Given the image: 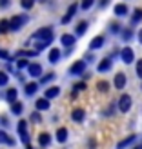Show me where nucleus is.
Wrapping results in <instances>:
<instances>
[{
  "mask_svg": "<svg viewBox=\"0 0 142 149\" xmlns=\"http://www.w3.org/2000/svg\"><path fill=\"white\" fill-rule=\"evenodd\" d=\"M26 149H33V147H31V146H27V147H26Z\"/></svg>",
  "mask_w": 142,
  "mask_h": 149,
  "instance_id": "45",
  "label": "nucleus"
},
{
  "mask_svg": "<svg viewBox=\"0 0 142 149\" xmlns=\"http://www.w3.org/2000/svg\"><path fill=\"white\" fill-rule=\"evenodd\" d=\"M137 74L142 78V60H139V62H137Z\"/></svg>",
  "mask_w": 142,
  "mask_h": 149,
  "instance_id": "38",
  "label": "nucleus"
},
{
  "mask_svg": "<svg viewBox=\"0 0 142 149\" xmlns=\"http://www.w3.org/2000/svg\"><path fill=\"white\" fill-rule=\"evenodd\" d=\"M113 84H115L117 89H124V87H126V74H124V73H117Z\"/></svg>",
  "mask_w": 142,
  "mask_h": 149,
  "instance_id": "10",
  "label": "nucleus"
},
{
  "mask_svg": "<svg viewBox=\"0 0 142 149\" xmlns=\"http://www.w3.org/2000/svg\"><path fill=\"white\" fill-rule=\"evenodd\" d=\"M58 95H60V87H49V89H46V95H44V96H46V98H55V96H58Z\"/></svg>",
  "mask_w": 142,
  "mask_h": 149,
  "instance_id": "20",
  "label": "nucleus"
},
{
  "mask_svg": "<svg viewBox=\"0 0 142 149\" xmlns=\"http://www.w3.org/2000/svg\"><path fill=\"white\" fill-rule=\"evenodd\" d=\"M120 58H122L124 64H131L133 60H135V53H133L131 47H124V49L120 51Z\"/></svg>",
  "mask_w": 142,
  "mask_h": 149,
  "instance_id": "4",
  "label": "nucleus"
},
{
  "mask_svg": "<svg viewBox=\"0 0 142 149\" xmlns=\"http://www.w3.org/2000/svg\"><path fill=\"white\" fill-rule=\"evenodd\" d=\"M35 106H36V111H48L49 109V98H46V96H44V98H38Z\"/></svg>",
  "mask_w": 142,
  "mask_h": 149,
  "instance_id": "11",
  "label": "nucleus"
},
{
  "mask_svg": "<svg viewBox=\"0 0 142 149\" xmlns=\"http://www.w3.org/2000/svg\"><path fill=\"white\" fill-rule=\"evenodd\" d=\"M93 4H95V0H82L80 7H82V9H84V11H87V9H89V7H91Z\"/></svg>",
  "mask_w": 142,
  "mask_h": 149,
  "instance_id": "31",
  "label": "nucleus"
},
{
  "mask_svg": "<svg viewBox=\"0 0 142 149\" xmlns=\"http://www.w3.org/2000/svg\"><path fill=\"white\" fill-rule=\"evenodd\" d=\"M131 107V96L129 95H122L120 100H118V109L122 111V113H128Z\"/></svg>",
  "mask_w": 142,
  "mask_h": 149,
  "instance_id": "3",
  "label": "nucleus"
},
{
  "mask_svg": "<svg viewBox=\"0 0 142 149\" xmlns=\"http://www.w3.org/2000/svg\"><path fill=\"white\" fill-rule=\"evenodd\" d=\"M139 42L142 44V29H140V31H139Z\"/></svg>",
  "mask_w": 142,
  "mask_h": 149,
  "instance_id": "44",
  "label": "nucleus"
},
{
  "mask_svg": "<svg viewBox=\"0 0 142 149\" xmlns=\"http://www.w3.org/2000/svg\"><path fill=\"white\" fill-rule=\"evenodd\" d=\"M108 2H109V0H102V2H100V7H104V6H108Z\"/></svg>",
  "mask_w": 142,
  "mask_h": 149,
  "instance_id": "43",
  "label": "nucleus"
},
{
  "mask_svg": "<svg viewBox=\"0 0 142 149\" xmlns=\"http://www.w3.org/2000/svg\"><path fill=\"white\" fill-rule=\"evenodd\" d=\"M140 149H142V147H140Z\"/></svg>",
  "mask_w": 142,
  "mask_h": 149,
  "instance_id": "48",
  "label": "nucleus"
},
{
  "mask_svg": "<svg viewBox=\"0 0 142 149\" xmlns=\"http://www.w3.org/2000/svg\"><path fill=\"white\" fill-rule=\"evenodd\" d=\"M113 11H115L117 17H126V15L129 13V9H128V6H126V4H117Z\"/></svg>",
  "mask_w": 142,
  "mask_h": 149,
  "instance_id": "13",
  "label": "nucleus"
},
{
  "mask_svg": "<svg viewBox=\"0 0 142 149\" xmlns=\"http://www.w3.org/2000/svg\"><path fill=\"white\" fill-rule=\"evenodd\" d=\"M38 144L42 147H48L51 144V135H49V133H40V135H38Z\"/></svg>",
  "mask_w": 142,
  "mask_h": 149,
  "instance_id": "14",
  "label": "nucleus"
},
{
  "mask_svg": "<svg viewBox=\"0 0 142 149\" xmlns=\"http://www.w3.org/2000/svg\"><path fill=\"white\" fill-rule=\"evenodd\" d=\"M108 89H109V84H108V82H99V91H102V93H106L108 91Z\"/></svg>",
  "mask_w": 142,
  "mask_h": 149,
  "instance_id": "33",
  "label": "nucleus"
},
{
  "mask_svg": "<svg viewBox=\"0 0 142 149\" xmlns=\"http://www.w3.org/2000/svg\"><path fill=\"white\" fill-rule=\"evenodd\" d=\"M48 56H49V62H51V64H57L58 60H60V49H57V47L51 49Z\"/></svg>",
  "mask_w": 142,
  "mask_h": 149,
  "instance_id": "16",
  "label": "nucleus"
},
{
  "mask_svg": "<svg viewBox=\"0 0 142 149\" xmlns=\"http://www.w3.org/2000/svg\"><path fill=\"white\" fill-rule=\"evenodd\" d=\"M57 140H58L60 144H64L66 140H68V129H66V127H60V129H58V131H57Z\"/></svg>",
  "mask_w": 142,
  "mask_h": 149,
  "instance_id": "21",
  "label": "nucleus"
},
{
  "mask_svg": "<svg viewBox=\"0 0 142 149\" xmlns=\"http://www.w3.org/2000/svg\"><path fill=\"white\" fill-rule=\"evenodd\" d=\"M53 78H55V74H53V73H48V74H44V77H42L40 82H42V84H48V82L53 80Z\"/></svg>",
  "mask_w": 142,
  "mask_h": 149,
  "instance_id": "34",
  "label": "nucleus"
},
{
  "mask_svg": "<svg viewBox=\"0 0 142 149\" xmlns=\"http://www.w3.org/2000/svg\"><path fill=\"white\" fill-rule=\"evenodd\" d=\"M109 31L111 33H122V29H120V26H118V24H111L109 26Z\"/></svg>",
  "mask_w": 142,
  "mask_h": 149,
  "instance_id": "35",
  "label": "nucleus"
},
{
  "mask_svg": "<svg viewBox=\"0 0 142 149\" xmlns=\"http://www.w3.org/2000/svg\"><path fill=\"white\" fill-rule=\"evenodd\" d=\"M137 149H140V147H137Z\"/></svg>",
  "mask_w": 142,
  "mask_h": 149,
  "instance_id": "47",
  "label": "nucleus"
},
{
  "mask_svg": "<svg viewBox=\"0 0 142 149\" xmlns=\"http://www.w3.org/2000/svg\"><path fill=\"white\" fill-rule=\"evenodd\" d=\"M17 89L15 87H11V89H7V93H6V100L9 102V104H13V102H17Z\"/></svg>",
  "mask_w": 142,
  "mask_h": 149,
  "instance_id": "19",
  "label": "nucleus"
},
{
  "mask_svg": "<svg viewBox=\"0 0 142 149\" xmlns=\"http://www.w3.org/2000/svg\"><path fill=\"white\" fill-rule=\"evenodd\" d=\"M104 46V36H95V38L89 42V49H99Z\"/></svg>",
  "mask_w": 142,
  "mask_h": 149,
  "instance_id": "15",
  "label": "nucleus"
},
{
  "mask_svg": "<svg viewBox=\"0 0 142 149\" xmlns=\"http://www.w3.org/2000/svg\"><path fill=\"white\" fill-rule=\"evenodd\" d=\"M109 69H111V58H104V60L99 64V68H97L99 73H108Z\"/></svg>",
  "mask_w": 142,
  "mask_h": 149,
  "instance_id": "12",
  "label": "nucleus"
},
{
  "mask_svg": "<svg viewBox=\"0 0 142 149\" xmlns=\"http://www.w3.org/2000/svg\"><path fill=\"white\" fill-rule=\"evenodd\" d=\"M135 138H137L135 135H131V136H128V138H124V140H122L120 144H117V147H118V149H124L126 146H129L131 142H135Z\"/></svg>",
  "mask_w": 142,
  "mask_h": 149,
  "instance_id": "25",
  "label": "nucleus"
},
{
  "mask_svg": "<svg viewBox=\"0 0 142 149\" xmlns=\"http://www.w3.org/2000/svg\"><path fill=\"white\" fill-rule=\"evenodd\" d=\"M7 31H11L9 20H0V33H7Z\"/></svg>",
  "mask_w": 142,
  "mask_h": 149,
  "instance_id": "27",
  "label": "nucleus"
},
{
  "mask_svg": "<svg viewBox=\"0 0 142 149\" xmlns=\"http://www.w3.org/2000/svg\"><path fill=\"white\" fill-rule=\"evenodd\" d=\"M27 122L26 120H20L18 122V135H20V138H22V142L24 144H29V136H27Z\"/></svg>",
  "mask_w": 142,
  "mask_h": 149,
  "instance_id": "5",
  "label": "nucleus"
},
{
  "mask_svg": "<svg viewBox=\"0 0 142 149\" xmlns=\"http://www.w3.org/2000/svg\"><path fill=\"white\" fill-rule=\"evenodd\" d=\"M71 118L75 122H82V120H84V109H75L71 113Z\"/></svg>",
  "mask_w": 142,
  "mask_h": 149,
  "instance_id": "23",
  "label": "nucleus"
},
{
  "mask_svg": "<svg viewBox=\"0 0 142 149\" xmlns=\"http://www.w3.org/2000/svg\"><path fill=\"white\" fill-rule=\"evenodd\" d=\"M17 68H18V69H24V68H29V64H27V60H24V58H22V60L17 62Z\"/></svg>",
  "mask_w": 142,
  "mask_h": 149,
  "instance_id": "36",
  "label": "nucleus"
},
{
  "mask_svg": "<svg viewBox=\"0 0 142 149\" xmlns=\"http://www.w3.org/2000/svg\"><path fill=\"white\" fill-rule=\"evenodd\" d=\"M120 35H122V38L128 42V40H131V38H133V29H131V27H128V29H124Z\"/></svg>",
  "mask_w": 142,
  "mask_h": 149,
  "instance_id": "28",
  "label": "nucleus"
},
{
  "mask_svg": "<svg viewBox=\"0 0 142 149\" xmlns=\"http://www.w3.org/2000/svg\"><path fill=\"white\" fill-rule=\"evenodd\" d=\"M17 56H38V51H18Z\"/></svg>",
  "mask_w": 142,
  "mask_h": 149,
  "instance_id": "29",
  "label": "nucleus"
},
{
  "mask_svg": "<svg viewBox=\"0 0 142 149\" xmlns=\"http://www.w3.org/2000/svg\"><path fill=\"white\" fill-rule=\"evenodd\" d=\"M36 89H38V84H36V82H29V84H26V95H27V96L35 95Z\"/></svg>",
  "mask_w": 142,
  "mask_h": 149,
  "instance_id": "22",
  "label": "nucleus"
},
{
  "mask_svg": "<svg viewBox=\"0 0 142 149\" xmlns=\"http://www.w3.org/2000/svg\"><path fill=\"white\" fill-rule=\"evenodd\" d=\"M75 89L82 91V89H86V84H84V82H78V84H75Z\"/></svg>",
  "mask_w": 142,
  "mask_h": 149,
  "instance_id": "39",
  "label": "nucleus"
},
{
  "mask_svg": "<svg viewBox=\"0 0 142 149\" xmlns=\"http://www.w3.org/2000/svg\"><path fill=\"white\" fill-rule=\"evenodd\" d=\"M93 60H95L93 55H86V62H93Z\"/></svg>",
  "mask_w": 142,
  "mask_h": 149,
  "instance_id": "42",
  "label": "nucleus"
},
{
  "mask_svg": "<svg viewBox=\"0 0 142 149\" xmlns=\"http://www.w3.org/2000/svg\"><path fill=\"white\" fill-rule=\"evenodd\" d=\"M27 15H17V17H13L9 20V26H11V31H20L22 27H24V24L27 22Z\"/></svg>",
  "mask_w": 142,
  "mask_h": 149,
  "instance_id": "2",
  "label": "nucleus"
},
{
  "mask_svg": "<svg viewBox=\"0 0 142 149\" xmlns=\"http://www.w3.org/2000/svg\"><path fill=\"white\" fill-rule=\"evenodd\" d=\"M0 58H2V60H9V53L4 51V49H0Z\"/></svg>",
  "mask_w": 142,
  "mask_h": 149,
  "instance_id": "37",
  "label": "nucleus"
},
{
  "mask_svg": "<svg viewBox=\"0 0 142 149\" xmlns=\"http://www.w3.org/2000/svg\"><path fill=\"white\" fill-rule=\"evenodd\" d=\"M60 42H62L64 47H73L75 42H77V38H75L73 35H62V36H60Z\"/></svg>",
  "mask_w": 142,
  "mask_h": 149,
  "instance_id": "9",
  "label": "nucleus"
},
{
  "mask_svg": "<svg viewBox=\"0 0 142 149\" xmlns=\"http://www.w3.org/2000/svg\"><path fill=\"white\" fill-rule=\"evenodd\" d=\"M22 109H24V106H22L20 102H13V104H11V113H13V115H20Z\"/></svg>",
  "mask_w": 142,
  "mask_h": 149,
  "instance_id": "26",
  "label": "nucleus"
},
{
  "mask_svg": "<svg viewBox=\"0 0 142 149\" xmlns=\"http://www.w3.org/2000/svg\"><path fill=\"white\" fill-rule=\"evenodd\" d=\"M38 2H44V0H38Z\"/></svg>",
  "mask_w": 142,
  "mask_h": 149,
  "instance_id": "46",
  "label": "nucleus"
},
{
  "mask_svg": "<svg viewBox=\"0 0 142 149\" xmlns=\"http://www.w3.org/2000/svg\"><path fill=\"white\" fill-rule=\"evenodd\" d=\"M84 71H86V60H78V62H75V64L71 65V69H69L71 74H82Z\"/></svg>",
  "mask_w": 142,
  "mask_h": 149,
  "instance_id": "6",
  "label": "nucleus"
},
{
  "mask_svg": "<svg viewBox=\"0 0 142 149\" xmlns=\"http://www.w3.org/2000/svg\"><path fill=\"white\" fill-rule=\"evenodd\" d=\"M35 2H36V0H20V6L24 7V9H31Z\"/></svg>",
  "mask_w": 142,
  "mask_h": 149,
  "instance_id": "30",
  "label": "nucleus"
},
{
  "mask_svg": "<svg viewBox=\"0 0 142 149\" xmlns=\"http://www.w3.org/2000/svg\"><path fill=\"white\" fill-rule=\"evenodd\" d=\"M31 40H48V42H53V29H51V27L38 29V31H35L31 35Z\"/></svg>",
  "mask_w": 142,
  "mask_h": 149,
  "instance_id": "1",
  "label": "nucleus"
},
{
  "mask_svg": "<svg viewBox=\"0 0 142 149\" xmlns=\"http://www.w3.org/2000/svg\"><path fill=\"white\" fill-rule=\"evenodd\" d=\"M77 9H78V4H71L69 7H68V13L62 17V24H69V20L75 17V13H77Z\"/></svg>",
  "mask_w": 142,
  "mask_h": 149,
  "instance_id": "7",
  "label": "nucleus"
},
{
  "mask_svg": "<svg viewBox=\"0 0 142 149\" xmlns=\"http://www.w3.org/2000/svg\"><path fill=\"white\" fill-rule=\"evenodd\" d=\"M31 120H35V122H40V115H38V113H33V115H31Z\"/></svg>",
  "mask_w": 142,
  "mask_h": 149,
  "instance_id": "41",
  "label": "nucleus"
},
{
  "mask_svg": "<svg viewBox=\"0 0 142 149\" xmlns=\"http://www.w3.org/2000/svg\"><path fill=\"white\" fill-rule=\"evenodd\" d=\"M139 22H142V9L140 7H137V9L133 11V15H131V24L135 26V24H139Z\"/></svg>",
  "mask_w": 142,
  "mask_h": 149,
  "instance_id": "18",
  "label": "nucleus"
},
{
  "mask_svg": "<svg viewBox=\"0 0 142 149\" xmlns=\"http://www.w3.org/2000/svg\"><path fill=\"white\" fill-rule=\"evenodd\" d=\"M27 73H29V77H40L42 74V65L40 64H29V68H27Z\"/></svg>",
  "mask_w": 142,
  "mask_h": 149,
  "instance_id": "8",
  "label": "nucleus"
},
{
  "mask_svg": "<svg viewBox=\"0 0 142 149\" xmlns=\"http://www.w3.org/2000/svg\"><path fill=\"white\" fill-rule=\"evenodd\" d=\"M11 0H0V7H9Z\"/></svg>",
  "mask_w": 142,
  "mask_h": 149,
  "instance_id": "40",
  "label": "nucleus"
},
{
  "mask_svg": "<svg viewBox=\"0 0 142 149\" xmlns=\"http://www.w3.org/2000/svg\"><path fill=\"white\" fill-rule=\"evenodd\" d=\"M87 31V22L86 20H82V22H78L77 24V27H75V33H77V36H80V35H84Z\"/></svg>",
  "mask_w": 142,
  "mask_h": 149,
  "instance_id": "17",
  "label": "nucleus"
},
{
  "mask_svg": "<svg viewBox=\"0 0 142 149\" xmlns=\"http://www.w3.org/2000/svg\"><path fill=\"white\" fill-rule=\"evenodd\" d=\"M0 142H4L7 146H15V140L11 136H7V133L6 131H0Z\"/></svg>",
  "mask_w": 142,
  "mask_h": 149,
  "instance_id": "24",
  "label": "nucleus"
},
{
  "mask_svg": "<svg viewBox=\"0 0 142 149\" xmlns=\"http://www.w3.org/2000/svg\"><path fill=\"white\" fill-rule=\"evenodd\" d=\"M7 80H9V77L4 73V71H0V87H4V86H7Z\"/></svg>",
  "mask_w": 142,
  "mask_h": 149,
  "instance_id": "32",
  "label": "nucleus"
}]
</instances>
